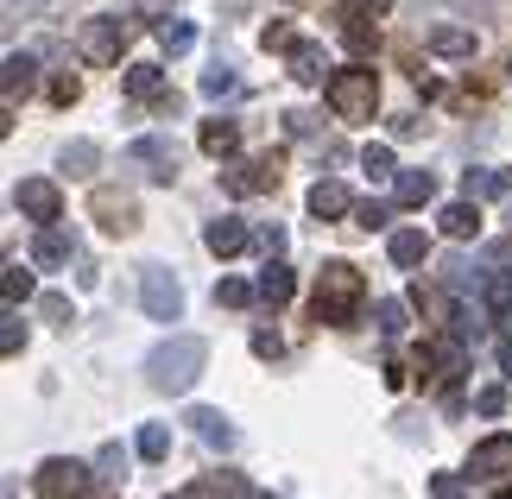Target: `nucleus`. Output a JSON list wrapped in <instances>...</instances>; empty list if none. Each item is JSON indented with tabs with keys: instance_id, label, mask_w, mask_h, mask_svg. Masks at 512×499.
Masks as SVG:
<instances>
[{
	"instance_id": "3c124183",
	"label": "nucleus",
	"mask_w": 512,
	"mask_h": 499,
	"mask_svg": "<svg viewBox=\"0 0 512 499\" xmlns=\"http://www.w3.org/2000/svg\"><path fill=\"white\" fill-rule=\"evenodd\" d=\"M247 499H272V493H247Z\"/></svg>"
},
{
	"instance_id": "ea45409f",
	"label": "nucleus",
	"mask_w": 512,
	"mask_h": 499,
	"mask_svg": "<svg viewBox=\"0 0 512 499\" xmlns=\"http://www.w3.org/2000/svg\"><path fill=\"white\" fill-rule=\"evenodd\" d=\"M253 354H260V361H279V354H285V342H279L272 329H260V335H253Z\"/></svg>"
},
{
	"instance_id": "1a4fd4ad",
	"label": "nucleus",
	"mask_w": 512,
	"mask_h": 499,
	"mask_svg": "<svg viewBox=\"0 0 512 499\" xmlns=\"http://www.w3.org/2000/svg\"><path fill=\"white\" fill-rule=\"evenodd\" d=\"M506 468H512V436H481L468 455V481H500Z\"/></svg>"
},
{
	"instance_id": "4be33fe9",
	"label": "nucleus",
	"mask_w": 512,
	"mask_h": 499,
	"mask_svg": "<svg viewBox=\"0 0 512 499\" xmlns=\"http://www.w3.org/2000/svg\"><path fill=\"white\" fill-rule=\"evenodd\" d=\"M430 51H437V57H475V32H462V26H437V32H430Z\"/></svg>"
},
{
	"instance_id": "412c9836",
	"label": "nucleus",
	"mask_w": 512,
	"mask_h": 499,
	"mask_svg": "<svg viewBox=\"0 0 512 499\" xmlns=\"http://www.w3.org/2000/svg\"><path fill=\"white\" fill-rule=\"evenodd\" d=\"M462 184H468V196H475V203H494V196H506V190H512V177H500V171L475 165V171L462 177Z\"/></svg>"
},
{
	"instance_id": "423d86ee",
	"label": "nucleus",
	"mask_w": 512,
	"mask_h": 499,
	"mask_svg": "<svg viewBox=\"0 0 512 499\" xmlns=\"http://www.w3.org/2000/svg\"><path fill=\"white\" fill-rule=\"evenodd\" d=\"M121 51H127V19H89L83 26V57L89 64H121Z\"/></svg>"
},
{
	"instance_id": "f704fd0d",
	"label": "nucleus",
	"mask_w": 512,
	"mask_h": 499,
	"mask_svg": "<svg viewBox=\"0 0 512 499\" xmlns=\"http://www.w3.org/2000/svg\"><path fill=\"white\" fill-rule=\"evenodd\" d=\"M38 316H45V323H70V297L64 291H45V297H38Z\"/></svg>"
},
{
	"instance_id": "a878e982",
	"label": "nucleus",
	"mask_w": 512,
	"mask_h": 499,
	"mask_svg": "<svg viewBox=\"0 0 512 499\" xmlns=\"http://www.w3.org/2000/svg\"><path fill=\"white\" fill-rule=\"evenodd\" d=\"M165 89V70L159 64H133L127 70V95H133V102H146V95H159Z\"/></svg>"
},
{
	"instance_id": "2eb2a0df",
	"label": "nucleus",
	"mask_w": 512,
	"mask_h": 499,
	"mask_svg": "<svg viewBox=\"0 0 512 499\" xmlns=\"http://www.w3.org/2000/svg\"><path fill=\"white\" fill-rule=\"evenodd\" d=\"M348 184H336V177H323V184H310V215L317 222H336V215H348Z\"/></svg>"
},
{
	"instance_id": "dca6fc26",
	"label": "nucleus",
	"mask_w": 512,
	"mask_h": 499,
	"mask_svg": "<svg viewBox=\"0 0 512 499\" xmlns=\"http://www.w3.org/2000/svg\"><path fill=\"white\" fill-rule=\"evenodd\" d=\"M424 253H430V241H424V234L418 228H399V234H386V259H392V266H424Z\"/></svg>"
},
{
	"instance_id": "cd10ccee",
	"label": "nucleus",
	"mask_w": 512,
	"mask_h": 499,
	"mask_svg": "<svg viewBox=\"0 0 512 499\" xmlns=\"http://www.w3.org/2000/svg\"><path fill=\"white\" fill-rule=\"evenodd\" d=\"M133 449H140L146 462H165V455H171V430L165 424H146L140 436H133Z\"/></svg>"
},
{
	"instance_id": "8fccbe9b",
	"label": "nucleus",
	"mask_w": 512,
	"mask_h": 499,
	"mask_svg": "<svg viewBox=\"0 0 512 499\" xmlns=\"http://www.w3.org/2000/svg\"><path fill=\"white\" fill-rule=\"evenodd\" d=\"M0 499H19V493H13V487H7V481H0Z\"/></svg>"
},
{
	"instance_id": "a18cd8bd",
	"label": "nucleus",
	"mask_w": 512,
	"mask_h": 499,
	"mask_svg": "<svg viewBox=\"0 0 512 499\" xmlns=\"http://www.w3.org/2000/svg\"><path fill=\"white\" fill-rule=\"evenodd\" d=\"M260 247L266 253H285V228H260Z\"/></svg>"
},
{
	"instance_id": "09e8293b",
	"label": "nucleus",
	"mask_w": 512,
	"mask_h": 499,
	"mask_svg": "<svg viewBox=\"0 0 512 499\" xmlns=\"http://www.w3.org/2000/svg\"><path fill=\"white\" fill-rule=\"evenodd\" d=\"M7 127H13V121H7V108H0V139H7Z\"/></svg>"
},
{
	"instance_id": "a19ab883",
	"label": "nucleus",
	"mask_w": 512,
	"mask_h": 499,
	"mask_svg": "<svg viewBox=\"0 0 512 499\" xmlns=\"http://www.w3.org/2000/svg\"><path fill=\"white\" fill-rule=\"evenodd\" d=\"M430 499H462V481L456 474H437V481H430Z\"/></svg>"
},
{
	"instance_id": "6e6552de",
	"label": "nucleus",
	"mask_w": 512,
	"mask_h": 499,
	"mask_svg": "<svg viewBox=\"0 0 512 499\" xmlns=\"http://www.w3.org/2000/svg\"><path fill=\"white\" fill-rule=\"evenodd\" d=\"M127 158H133V165H146V177H152V184H171V177H177V146H171V139H159V133L133 139V146H127Z\"/></svg>"
},
{
	"instance_id": "37998d69",
	"label": "nucleus",
	"mask_w": 512,
	"mask_h": 499,
	"mask_svg": "<svg viewBox=\"0 0 512 499\" xmlns=\"http://www.w3.org/2000/svg\"><path fill=\"white\" fill-rule=\"evenodd\" d=\"M121 468H127V455H121V449L108 443V449H102V474H108V481H114V474H121Z\"/></svg>"
},
{
	"instance_id": "49530a36",
	"label": "nucleus",
	"mask_w": 512,
	"mask_h": 499,
	"mask_svg": "<svg viewBox=\"0 0 512 499\" xmlns=\"http://www.w3.org/2000/svg\"><path fill=\"white\" fill-rule=\"evenodd\" d=\"M177 499H222V487H184Z\"/></svg>"
},
{
	"instance_id": "9b49d317",
	"label": "nucleus",
	"mask_w": 512,
	"mask_h": 499,
	"mask_svg": "<svg viewBox=\"0 0 512 499\" xmlns=\"http://www.w3.org/2000/svg\"><path fill=\"white\" fill-rule=\"evenodd\" d=\"M184 424H190L196 436H203V443H209V449H222V455L234 449V424H228V417H222V411H215V405H196V411L184 417Z\"/></svg>"
},
{
	"instance_id": "6ab92c4d",
	"label": "nucleus",
	"mask_w": 512,
	"mask_h": 499,
	"mask_svg": "<svg viewBox=\"0 0 512 499\" xmlns=\"http://www.w3.org/2000/svg\"><path fill=\"white\" fill-rule=\"evenodd\" d=\"M32 83H38V57H7V64H0V95H32Z\"/></svg>"
},
{
	"instance_id": "c756f323",
	"label": "nucleus",
	"mask_w": 512,
	"mask_h": 499,
	"mask_svg": "<svg viewBox=\"0 0 512 499\" xmlns=\"http://www.w3.org/2000/svg\"><path fill=\"white\" fill-rule=\"evenodd\" d=\"M253 297H260V291H253L247 278H222V285H215V304H228V310H241V304H253Z\"/></svg>"
},
{
	"instance_id": "9d476101",
	"label": "nucleus",
	"mask_w": 512,
	"mask_h": 499,
	"mask_svg": "<svg viewBox=\"0 0 512 499\" xmlns=\"http://www.w3.org/2000/svg\"><path fill=\"white\" fill-rule=\"evenodd\" d=\"M247 241H253V228H247V222H234V215H215V222L203 228V247H209L215 259H234Z\"/></svg>"
},
{
	"instance_id": "b1692460",
	"label": "nucleus",
	"mask_w": 512,
	"mask_h": 499,
	"mask_svg": "<svg viewBox=\"0 0 512 499\" xmlns=\"http://www.w3.org/2000/svg\"><path fill=\"white\" fill-rule=\"evenodd\" d=\"M196 146H203L209 158H228L234 146H241V127H234V121H209V127H203V139H196Z\"/></svg>"
},
{
	"instance_id": "aec40b11",
	"label": "nucleus",
	"mask_w": 512,
	"mask_h": 499,
	"mask_svg": "<svg viewBox=\"0 0 512 499\" xmlns=\"http://www.w3.org/2000/svg\"><path fill=\"white\" fill-rule=\"evenodd\" d=\"M95 215H102L108 234H127L133 228V203H127V196H114V190H95Z\"/></svg>"
},
{
	"instance_id": "bb28decb",
	"label": "nucleus",
	"mask_w": 512,
	"mask_h": 499,
	"mask_svg": "<svg viewBox=\"0 0 512 499\" xmlns=\"http://www.w3.org/2000/svg\"><path fill=\"white\" fill-rule=\"evenodd\" d=\"M26 297H38V278L32 272H0V304H26Z\"/></svg>"
},
{
	"instance_id": "58836bf2",
	"label": "nucleus",
	"mask_w": 512,
	"mask_h": 499,
	"mask_svg": "<svg viewBox=\"0 0 512 499\" xmlns=\"http://www.w3.org/2000/svg\"><path fill=\"white\" fill-rule=\"evenodd\" d=\"M456 335L468 342V335H481V310L475 304H456Z\"/></svg>"
},
{
	"instance_id": "f03ea898",
	"label": "nucleus",
	"mask_w": 512,
	"mask_h": 499,
	"mask_svg": "<svg viewBox=\"0 0 512 499\" xmlns=\"http://www.w3.org/2000/svg\"><path fill=\"white\" fill-rule=\"evenodd\" d=\"M367 297V285H361V266H348V259H329V266L317 272V323H348L354 316V304Z\"/></svg>"
},
{
	"instance_id": "2f4dec72",
	"label": "nucleus",
	"mask_w": 512,
	"mask_h": 499,
	"mask_svg": "<svg viewBox=\"0 0 512 499\" xmlns=\"http://www.w3.org/2000/svg\"><path fill=\"white\" fill-rule=\"evenodd\" d=\"M203 95H209V102H222V95H234V70H228V64L203 70Z\"/></svg>"
},
{
	"instance_id": "20e7f679",
	"label": "nucleus",
	"mask_w": 512,
	"mask_h": 499,
	"mask_svg": "<svg viewBox=\"0 0 512 499\" xmlns=\"http://www.w3.org/2000/svg\"><path fill=\"white\" fill-rule=\"evenodd\" d=\"M140 304L152 323H177L184 316V285H177L171 266H140Z\"/></svg>"
},
{
	"instance_id": "7ed1b4c3",
	"label": "nucleus",
	"mask_w": 512,
	"mask_h": 499,
	"mask_svg": "<svg viewBox=\"0 0 512 499\" xmlns=\"http://www.w3.org/2000/svg\"><path fill=\"white\" fill-rule=\"evenodd\" d=\"M323 95H329V108H336L342 121H373V108H380V76L354 64V70H336V76H329Z\"/></svg>"
},
{
	"instance_id": "c03bdc74",
	"label": "nucleus",
	"mask_w": 512,
	"mask_h": 499,
	"mask_svg": "<svg viewBox=\"0 0 512 499\" xmlns=\"http://www.w3.org/2000/svg\"><path fill=\"white\" fill-rule=\"evenodd\" d=\"M51 102H76V76H57V83H51Z\"/></svg>"
},
{
	"instance_id": "5701e85b",
	"label": "nucleus",
	"mask_w": 512,
	"mask_h": 499,
	"mask_svg": "<svg viewBox=\"0 0 512 499\" xmlns=\"http://www.w3.org/2000/svg\"><path fill=\"white\" fill-rule=\"evenodd\" d=\"M95 165H102V146H95V139H70L64 146V171L70 177H95Z\"/></svg>"
},
{
	"instance_id": "79ce46f5",
	"label": "nucleus",
	"mask_w": 512,
	"mask_h": 499,
	"mask_svg": "<svg viewBox=\"0 0 512 499\" xmlns=\"http://www.w3.org/2000/svg\"><path fill=\"white\" fill-rule=\"evenodd\" d=\"M298 38H291V26H266V51H291Z\"/></svg>"
},
{
	"instance_id": "0eeeda50",
	"label": "nucleus",
	"mask_w": 512,
	"mask_h": 499,
	"mask_svg": "<svg viewBox=\"0 0 512 499\" xmlns=\"http://www.w3.org/2000/svg\"><path fill=\"white\" fill-rule=\"evenodd\" d=\"M13 203H19V215H32V222H57V215H64V190H57L51 177H19Z\"/></svg>"
},
{
	"instance_id": "c85d7f7f",
	"label": "nucleus",
	"mask_w": 512,
	"mask_h": 499,
	"mask_svg": "<svg viewBox=\"0 0 512 499\" xmlns=\"http://www.w3.org/2000/svg\"><path fill=\"white\" fill-rule=\"evenodd\" d=\"M159 45L177 57V51H190L196 45V26H190V19H165V26H159Z\"/></svg>"
},
{
	"instance_id": "4c0bfd02",
	"label": "nucleus",
	"mask_w": 512,
	"mask_h": 499,
	"mask_svg": "<svg viewBox=\"0 0 512 499\" xmlns=\"http://www.w3.org/2000/svg\"><path fill=\"white\" fill-rule=\"evenodd\" d=\"M475 411H481V417H500V411H506V386H481Z\"/></svg>"
},
{
	"instance_id": "de8ad7c7",
	"label": "nucleus",
	"mask_w": 512,
	"mask_h": 499,
	"mask_svg": "<svg viewBox=\"0 0 512 499\" xmlns=\"http://www.w3.org/2000/svg\"><path fill=\"white\" fill-rule=\"evenodd\" d=\"M494 354H500V367H506V373H512V335H506V342H500V348H494Z\"/></svg>"
},
{
	"instance_id": "f8f14e48",
	"label": "nucleus",
	"mask_w": 512,
	"mask_h": 499,
	"mask_svg": "<svg viewBox=\"0 0 512 499\" xmlns=\"http://www.w3.org/2000/svg\"><path fill=\"white\" fill-rule=\"evenodd\" d=\"M437 196V177L430 171H392V203L399 209H424Z\"/></svg>"
},
{
	"instance_id": "a211bd4d",
	"label": "nucleus",
	"mask_w": 512,
	"mask_h": 499,
	"mask_svg": "<svg viewBox=\"0 0 512 499\" xmlns=\"http://www.w3.org/2000/svg\"><path fill=\"white\" fill-rule=\"evenodd\" d=\"M291 76H298V83H329V57H323V45H291Z\"/></svg>"
},
{
	"instance_id": "7c9ffc66",
	"label": "nucleus",
	"mask_w": 512,
	"mask_h": 499,
	"mask_svg": "<svg viewBox=\"0 0 512 499\" xmlns=\"http://www.w3.org/2000/svg\"><path fill=\"white\" fill-rule=\"evenodd\" d=\"M354 222H361L367 234H380L392 222V203H354Z\"/></svg>"
},
{
	"instance_id": "ddd939ff",
	"label": "nucleus",
	"mask_w": 512,
	"mask_h": 499,
	"mask_svg": "<svg viewBox=\"0 0 512 499\" xmlns=\"http://www.w3.org/2000/svg\"><path fill=\"white\" fill-rule=\"evenodd\" d=\"M336 19H342V38L354 51H373V7H367V0H342Z\"/></svg>"
},
{
	"instance_id": "393cba45",
	"label": "nucleus",
	"mask_w": 512,
	"mask_h": 499,
	"mask_svg": "<svg viewBox=\"0 0 512 499\" xmlns=\"http://www.w3.org/2000/svg\"><path fill=\"white\" fill-rule=\"evenodd\" d=\"M70 259V234H57V228H45L32 241V266H64Z\"/></svg>"
},
{
	"instance_id": "473e14b6",
	"label": "nucleus",
	"mask_w": 512,
	"mask_h": 499,
	"mask_svg": "<svg viewBox=\"0 0 512 499\" xmlns=\"http://www.w3.org/2000/svg\"><path fill=\"white\" fill-rule=\"evenodd\" d=\"M361 171L367 177H392V146H361Z\"/></svg>"
},
{
	"instance_id": "39448f33",
	"label": "nucleus",
	"mask_w": 512,
	"mask_h": 499,
	"mask_svg": "<svg viewBox=\"0 0 512 499\" xmlns=\"http://www.w3.org/2000/svg\"><path fill=\"white\" fill-rule=\"evenodd\" d=\"M95 474L83 462H70V455H51L45 468H38V499H83Z\"/></svg>"
},
{
	"instance_id": "72a5a7b5",
	"label": "nucleus",
	"mask_w": 512,
	"mask_h": 499,
	"mask_svg": "<svg viewBox=\"0 0 512 499\" xmlns=\"http://www.w3.org/2000/svg\"><path fill=\"white\" fill-rule=\"evenodd\" d=\"M487 310H512V272L487 278Z\"/></svg>"
},
{
	"instance_id": "f257e3e1",
	"label": "nucleus",
	"mask_w": 512,
	"mask_h": 499,
	"mask_svg": "<svg viewBox=\"0 0 512 499\" xmlns=\"http://www.w3.org/2000/svg\"><path fill=\"white\" fill-rule=\"evenodd\" d=\"M203 361H209V348L196 342V335H171V342H159L146 354V379L159 392H190L196 373H203Z\"/></svg>"
},
{
	"instance_id": "4468645a",
	"label": "nucleus",
	"mask_w": 512,
	"mask_h": 499,
	"mask_svg": "<svg viewBox=\"0 0 512 499\" xmlns=\"http://www.w3.org/2000/svg\"><path fill=\"white\" fill-rule=\"evenodd\" d=\"M253 291H260V304L279 310V304H291V291H298V272H291L285 259H272V266L260 272V285H253Z\"/></svg>"
},
{
	"instance_id": "f3484780",
	"label": "nucleus",
	"mask_w": 512,
	"mask_h": 499,
	"mask_svg": "<svg viewBox=\"0 0 512 499\" xmlns=\"http://www.w3.org/2000/svg\"><path fill=\"white\" fill-rule=\"evenodd\" d=\"M437 228L449 234V241H475V234H481V209H475V203H449V209L437 215Z\"/></svg>"
},
{
	"instance_id": "e433bc0d",
	"label": "nucleus",
	"mask_w": 512,
	"mask_h": 499,
	"mask_svg": "<svg viewBox=\"0 0 512 499\" xmlns=\"http://www.w3.org/2000/svg\"><path fill=\"white\" fill-rule=\"evenodd\" d=\"M373 316H380V329H386V335H399V329H405V304H399V297H386V304L373 310Z\"/></svg>"
},
{
	"instance_id": "c9c22d12",
	"label": "nucleus",
	"mask_w": 512,
	"mask_h": 499,
	"mask_svg": "<svg viewBox=\"0 0 512 499\" xmlns=\"http://www.w3.org/2000/svg\"><path fill=\"white\" fill-rule=\"evenodd\" d=\"M26 348V323L19 316H0V354H19Z\"/></svg>"
}]
</instances>
